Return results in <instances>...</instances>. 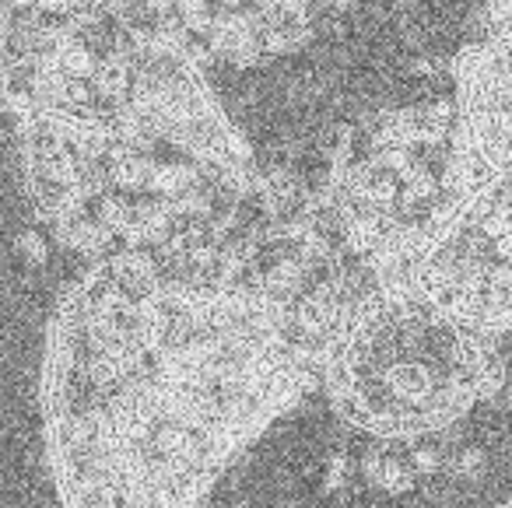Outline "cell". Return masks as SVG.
I'll use <instances>...</instances> for the list:
<instances>
[{
  "label": "cell",
  "mask_w": 512,
  "mask_h": 508,
  "mask_svg": "<svg viewBox=\"0 0 512 508\" xmlns=\"http://www.w3.org/2000/svg\"><path fill=\"white\" fill-rule=\"evenodd\" d=\"M313 379L320 358L260 298L95 260L53 305L39 368L60 508H197Z\"/></svg>",
  "instance_id": "obj_1"
},
{
  "label": "cell",
  "mask_w": 512,
  "mask_h": 508,
  "mask_svg": "<svg viewBox=\"0 0 512 508\" xmlns=\"http://www.w3.org/2000/svg\"><path fill=\"white\" fill-rule=\"evenodd\" d=\"M18 141L39 221L95 260L151 253L256 172L218 99L123 127L22 120Z\"/></svg>",
  "instance_id": "obj_2"
},
{
  "label": "cell",
  "mask_w": 512,
  "mask_h": 508,
  "mask_svg": "<svg viewBox=\"0 0 512 508\" xmlns=\"http://www.w3.org/2000/svg\"><path fill=\"white\" fill-rule=\"evenodd\" d=\"M320 382L334 414L355 431L418 438L491 400L502 386V354L495 337L390 281L330 340Z\"/></svg>",
  "instance_id": "obj_3"
},
{
  "label": "cell",
  "mask_w": 512,
  "mask_h": 508,
  "mask_svg": "<svg viewBox=\"0 0 512 508\" xmlns=\"http://www.w3.org/2000/svg\"><path fill=\"white\" fill-rule=\"evenodd\" d=\"M491 179L453 102L386 109L341 137L323 186L344 239L400 277Z\"/></svg>",
  "instance_id": "obj_4"
},
{
  "label": "cell",
  "mask_w": 512,
  "mask_h": 508,
  "mask_svg": "<svg viewBox=\"0 0 512 508\" xmlns=\"http://www.w3.org/2000/svg\"><path fill=\"white\" fill-rule=\"evenodd\" d=\"M397 281L484 337L512 330V179L491 176Z\"/></svg>",
  "instance_id": "obj_5"
},
{
  "label": "cell",
  "mask_w": 512,
  "mask_h": 508,
  "mask_svg": "<svg viewBox=\"0 0 512 508\" xmlns=\"http://www.w3.org/2000/svg\"><path fill=\"white\" fill-rule=\"evenodd\" d=\"M348 0H169L200 53L228 64H264L313 39Z\"/></svg>",
  "instance_id": "obj_6"
},
{
  "label": "cell",
  "mask_w": 512,
  "mask_h": 508,
  "mask_svg": "<svg viewBox=\"0 0 512 508\" xmlns=\"http://www.w3.org/2000/svg\"><path fill=\"white\" fill-rule=\"evenodd\" d=\"M109 0H0V106L22 120L78 32Z\"/></svg>",
  "instance_id": "obj_7"
},
{
  "label": "cell",
  "mask_w": 512,
  "mask_h": 508,
  "mask_svg": "<svg viewBox=\"0 0 512 508\" xmlns=\"http://www.w3.org/2000/svg\"><path fill=\"white\" fill-rule=\"evenodd\" d=\"M453 109L484 169L512 179V46H463L453 60Z\"/></svg>",
  "instance_id": "obj_8"
},
{
  "label": "cell",
  "mask_w": 512,
  "mask_h": 508,
  "mask_svg": "<svg viewBox=\"0 0 512 508\" xmlns=\"http://www.w3.org/2000/svg\"><path fill=\"white\" fill-rule=\"evenodd\" d=\"M481 22L491 43L512 46V0H481Z\"/></svg>",
  "instance_id": "obj_9"
},
{
  "label": "cell",
  "mask_w": 512,
  "mask_h": 508,
  "mask_svg": "<svg viewBox=\"0 0 512 508\" xmlns=\"http://www.w3.org/2000/svg\"><path fill=\"white\" fill-rule=\"evenodd\" d=\"M505 508H512V505H505Z\"/></svg>",
  "instance_id": "obj_10"
}]
</instances>
